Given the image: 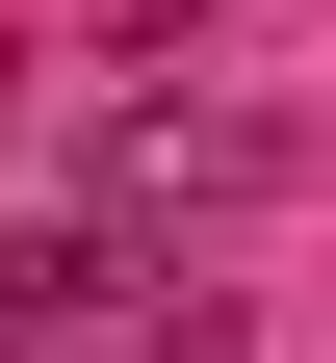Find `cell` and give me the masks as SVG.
<instances>
[{
  "mask_svg": "<svg viewBox=\"0 0 336 363\" xmlns=\"http://www.w3.org/2000/svg\"><path fill=\"white\" fill-rule=\"evenodd\" d=\"M0 363H78V337H52V311H26V286H0Z\"/></svg>",
  "mask_w": 336,
  "mask_h": 363,
  "instance_id": "obj_2",
  "label": "cell"
},
{
  "mask_svg": "<svg viewBox=\"0 0 336 363\" xmlns=\"http://www.w3.org/2000/svg\"><path fill=\"white\" fill-rule=\"evenodd\" d=\"M0 286L52 311V337H104V311H129V234H0Z\"/></svg>",
  "mask_w": 336,
  "mask_h": 363,
  "instance_id": "obj_1",
  "label": "cell"
}]
</instances>
